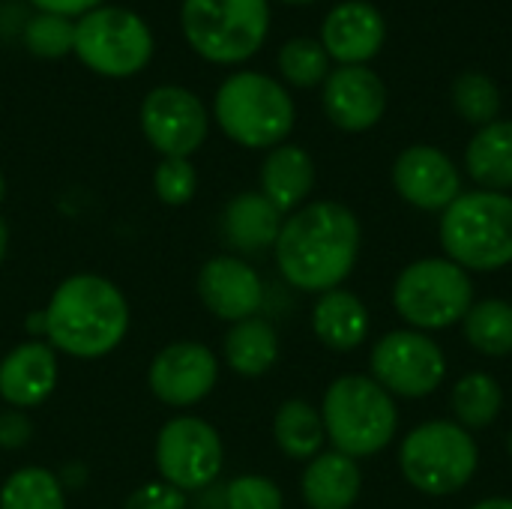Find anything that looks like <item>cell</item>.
<instances>
[{
    "label": "cell",
    "mask_w": 512,
    "mask_h": 509,
    "mask_svg": "<svg viewBox=\"0 0 512 509\" xmlns=\"http://www.w3.org/2000/svg\"><path fill=\"white\" fill-rule=\"evenodd\" d=\"M315 186V162L297 144H279L261 165V195L285 216L300 210Z\"/></svg>",
    "instance_id": "21"
},
{
    "label": "cell",
    "mask_w": 512,
    "mask_h": 509,
    "mask_svg": "<svg viewBox=\"0 0 512 509\" xmlns=\"http://www.w3.org/2000/svg\"><path fill=\"white\" fill-rule=\"evenodd\" d=\"M273 438L288 459L312 462L318 453H324V441H327L321 411L303 399L282 402L273 417Z\"/></svg>",
    "instance_id": "25"
},
{
    "label": "cell",
    "mask_w": 512,
    "mask_h": 509,
    "mask_svg": "<svg viewBox=\"0 0 512 509\" xmlns=\"http://www.w3.org/2000/svg\"><path fill=\"white\" fill-rule=\"evenodd\" d=\"M24 45L36 57H48V60L66 57L75 45V21L54 12H36L24 24Z\"/></svg>",
    "instance_id": "31"
},
{
    "label": "cell",
    "mask_w": 512,
    "mask_h": 509,
    "mask_svg": "<svg viewBox=\"0 0 512 509\" xmlns=\"http://www.w3.org/2000/svg\"><path fill=\"white\" fill-rule=\"evenodd\" d=\"M444 258L468 273H498L512 264V195L462 192L438 225Z\"/></svg>",
    "instance_id": "3"
},
{
    "label": "cell",
    "mask_w": 512,
    "mask_h": 509,
    "mask_svg": "<svg viewBox=\"0 0 512 509\" xmlns=\"http://www.w3.org/2000/svg\"><path fill=\"white\" fill-rule=\"evenodd\" d=\"M282 3H315V0H282Z\"/></svg>",
    "instance_id": "41"
},
{
    "label": "cell",
    "mask_w": 512,
    "mask_h": 509,
    "mask_svg": "<svg viewBox=\"0 0 512 509\" xmlns=\"http://www.w3.org/2000/svg\"><path fill=\"white\" fill-rule=\"evenodd\" d=\"M282 222V213L261 192H243L234 195L222 210V237L231 249L243 255H258L276 246Z\"/></svg>",
    "instance_id": "19"
},
{
    "label": "cell",
    "mask_w": 512,
    "mask_h": 509,
    "mask_svg": "<svg viewBox=\"0 0 512 509\" xmlns=\"http://www.w3.org/2000/svg\"><path fill=\"white\" fill-rule=\"evenodd\" d=\"M156 468L180 492L207 489L222 471V441L198 417H174L156 438Z\"/></svg>",
    "instance_id": "11"
},
{
    "label": "cell",
    "mask_w": 512,
    "mask_h": 509,
    "mask_svg": "<svg viewBox=\"0 0 512 509\" xmlns=\"http://www.w3.org/2000/svg\"><path fill=\"white\" fill-rule=\"evenodd\" d=\"M39 12H54V15H66V18H72V15H87L90 9H96V6H102L105 0H30Z\"/></svg>",
    "instance_id": "36"
},
{
    "label": "cell",
    "mask_w": 512,
    "mask_h": 509,
    "mask_svg": "<svg viewBox=\"0 0 512 509\" xmlns=\"http://www.w3.org/2000/svg\"><path fill=\"white\" fill-rule=\"evenodd\" d=\"M57 384V357L45 342H24L0 360V399L18 411L42 405Z\"/></svg>",
    "instance_id": "18"
},
{
    "label": "cell",
    "mask_w": 512,
    "mask_h": 509,
    "mask_svg": "<svg viewBox=\"0 0 512 509\" xmlns=\"http://www.w3.org/2000/svg\"><path fill=\"white\" fill-rule=\"evenodd\" d=\"M3 195H6V180H3V171H0V201H3Z\"/></svg>",
    "instance_id": "39"
},
{
    "label": "cell",
    "mask_w": 512,
    "mask_h": 509,
    "mask_svg": "<svg viewBox=\"0 0 512 509\" xmlns=\"http://www.w3.org/2000/svg\"><path fill=\"white\" fill-rule=\"evenodd\" d=\"M6 249H9V228H6V222L0 219V261L6 258Z\"/></svg>",
    "instance_id": "38"
},
{
    "label": "cell",
    "mask_w": 512,
    "mask_h": 509,
    "mask_svg": "<svg viewBox=\"0 0 512 509\" xmlns=\"http://www.w3.org/2000/svg\"><path fill=\"white\" fill-rule=\"evenodd\" d=\"M453 105L462 120L474 126H489L498 120L501 111L498 84L483 72H462L453 84Z\"/></svg>",
    "instance_id": "30"
},
{
    "label": "cell",
    "mask_w": 512,
    "mask_h": 509,
    "mask_svg": "<svg viewBox=\"0 0 512 509\" xmlns=\"http://www.w3.org/2000/svg\"><path fill=\"white\" fill-rule=\"evenodd\" d=\"M300 489L309 509H351L360 498L363 474L357 459L330 450V453H318L306 465Z\"/></svg>",
    "instance_id": "20"
},
{
    "label": "cell",
    "mask_w": 512,
    "mask_h": 509,
    "mask_svg": "<svg viewBox=\"0 0 512 509\" xmlns=\"http://www.w3.org/2000/svg\"><path fill=\"white\" fill-rule=\"evenodd\" d=\"M324 114L342 132H366L387 111V87L369 66H339L324 81Z\"/></svg>",
    "instance_id": "15"
},
{
    "label": "cell",
    "mask_w": 512,
    "mask_h": 509,
    "mask_svg": "<svg viewBox=\"0 0 512 509\" xmlns=\"http://www.w3.org/2000/svg\"><path fill=\"white\" fill-rule=\"evenodd\" d=\"M147 378L159 402L171 408H189L210 396L219 381V363L207 345L174 342L153 357Z\"/></svg>",
    "instance_id": "14"
},
{
    "label": "cell",
    "mask_w": 512,
    "mask_h": 509,
    "mask_svg": "<svg viewBox=\"0 0 512 509\" xmlns=\"http://www.w3.org/2000/svg\"><path fill=\"white\" fill-rule=\"evenodd\" d=\"M372 378L396 399H426L447 378L444 348L420 330H390L369 357Z\"/></svg>",
    "instance_id": "10"
},
{
    "label": "cell",
    "mask_w": 512,
    "mask_h": 509,
    "mask_svg": "<svg viewBox=\"0 0 512 509\" xmlns=\"http://www.w3.org/2000/svg\"><path fill=\"white\" fill-rule=\"evenodd\" d=\"M225 363L246 378H258L270 372L279 360V336L270 321L264 318H246L237 321L225 336Z\"/></svg>",
    "instance_id": "24"
},
{
    "label": "cell",
    "mask_w": 512,
    "mask_h": 509,
    "mask_svg": "<svg viewBox=\"0 0 512 509\" xmlns=\"http://www.w3.org/2000/svg\"><path fill=\"white\" fill-rule=\"evenodd\" d=\"M0 509H66L60 480L45 468H21L3 483Z\"/></svg>",
    "instance_id": "28"
},
{
    "label": "cell",
    "mask_w": 512,
    "mask_h": 509,
    "mask_svg": "<svg viewBox=\"0 0 512 509\" xmlns=\"http://www.w3.org/2000/svg\"><path fill=\"white\" fill-rule=\"evenodd\" d=\"M219 129L240 147H279L294 129L291 93L264 72H234L222 81L213 99Z\"/></svg>",
    "instance_id": "5"
},
{
    "label": "cell",
    "mask_w": 512,
    "mask_h": 509,
    "mask_svg": "<svg viewBox=\"0 0 512 509\" xmlns=\"http://www.w3.org/2000/svg\"><path fill=\"white\" fill-rule=\"evenodd\" d=\"M360 219L339 201L294 210L276 237V264L288 285L309 294L342 288L360 258Z\"/></svg>",
    "instance_id": "1"
},
{
    "label": "cell",
    "mask_w": 512,
    "mask_h": 509,
    "mask_svg": "<svg viewBox=\"0 0 512 509\" xmlns=\"http://www.w3.org/2000/svg\"><path fill=\"white\" fill-rule=\"evenodd\" d=\"M312 330L318 342L330 351H354L369 339L372 318L357 294L333 288L318 294V303L312 309Z\"/></svg>",
    "instance_id": "22"
},
{
    "label": "cell",
    "mask_w": 512,
    "mask_h": 509,
    "mask_svg": "<svg viewBox=\"0 0 512 509\" xmlns=\"http://www.w3.org/2000/svg\"><path fill=\"white\" fill-rule=\"evenodd\" d=\"M123 509H186V492L168 486L165 480L159 483H144L135 489Z\"/></svg>",
    "instance_id": "34"
},
{
    "label": "cell",
    "mask_w": 512,
    "mask_h": 509,
    "mask_svg": "<svg viewBox=\"0 0 512 509\" xmlns=\"http://www.w3.org/2000/svg\"><path fill=\"white\" fill-rule=\"evenodd\" d=\"M399 468L411 489L429 498H447L474 480L480 468V447L456 420H429L405 435L399 447Z\"/></svg>",
    "instance_id": "6"
},
{
    "label": "cell",
    "mask_w": 512,
    "mask_h": 509,
    "mask_svg": "<svg viewBox=\"0 0 512 509\" xmlns=\"http://www.w3.org/2000/svg\"><path fill=\"white\" fill-rule=\"evenodd\" d=\"M453 414L456 423L468 432L477 429H489L504 408V390L501 384L489 375V372H468L465 378H459V384L453 387Z\"/></svg>",
    "instance_id": "27"
},
{
    "label": "cell",
    "mask_w": 512,
    "mask_h": 509,
    "mask_svg": "<svg viewBox=\"0 0 512 509\" xmlns=\"http://www.w3.org/2000/svg\"><path fill=\"white\" fill-rule=\"evenodd\" d=\"M198 294L216 318L237 324L258 315L264 303V282L246 261L216 255L198 273Z\"/></svg>",
    "instance_id": "16"
},
{
    "label": "cell",
    "mask_w": 512,
    "mask_h": 509,
    "mask_svg": "<svg viewBox=\"0 0 512 509\" xmlns=\"http://www.w3.org/2000/svg\"><path fill=\"white\" fill-rule=\"evenodd\" d=\"M141 129L165 159H189L204 144L210 117L195 93L177 84H165L144 96Z\"/></svg>",
    "instance_id": "12"
},
{
    "label": "cell",
    "mask_w": 512,
    "mask_h": 509,
    "mask_svg": "<svg viewBox=\"0 0 512 509\" xmlns=\"http://www.w3.org/2000/svg\"><path fill=\"white\" fill-rule=\"evenodd\" d=\"M387 39L384 15L366 0H345L333 6L321 24V45L330 60L342 66L369 63Z\"/></svg>",
    "instance_id": "17"
},
{
    "label": "cell",
    "mask_w": 512,
    "mask_h": 509,
    "mask_svg": "<svg viewBox=\"0 0 512 509\" xmlns=\"http://www.w3.org/2000/svg\"><path fill=\"white\" fill-rule=\"evenodd\" d=\"M465 342L483 357H510L512 354V303L489 297L468 309L462 318Z\"/></svg>",
    "instance_id": "26"
},
{
    "label": "cell",
    "mask_w": 512,
    "mask_h": 509,
    "mask_svg": "<svg viewBox=\"0 0 512 509\" xmlns=\"http://www.w3.org/2000/svg\"><path fill=\"white\" fill-rule=\"evenodd\" d=\"M126 330V297L114 282L93 273L63 279L45 309V336L57 351L78 360L105 357L123 342Z\"/></svg>",
    "instance_id": "2"
},
{
    "label": "cell",
    "mask_w": 512,
    "mask_h": 509,
    "mask_svg": "<svg viewBox=\"0 0 512 509\" xmlns=\"http://www.w3.org/2000/svg\"><path fill=\"white\" fill-rule=\"evenodd\" d=\"M279 72L291 87L309 90L327 81L330 75V57L318 39L294 36L279 48Z\"/></svg>",
    "instance_id": "29"
},
{
    "label": "cell",
    "mask_w": 512,
    "mask_h": 509,
    "mask_svg": "<svg viewBox=\"0 0 512 509\" xmlns=\"http://www.w3.org/2000/svg\"><path fill=\"white\" fill-rule=\"evenodd\" d=\"M507 453H510V459H512V429H510V435H507Z\"/></svg>",
    "instance_id": "40"
},
{
    "label": "cell",
    "mask_w": 512,
    "mask_h": 509,
    "mask_svg": "<svg viewBox=\"0 0 512 509\" xmlns=\"http://www.w3.org/2000/svg\"><path fill=\"white\" fill-rule=\"evenodd\" d=\"M474 306L471 273L453 264L450 258H420L408 264L393 282V309L396 315L420 333L447 330L462 324Z\"/></svg>",
    "instance_id": "8"
},
{
    "label": "cell",
    "mask_w": 512,
    "mask_h": 509,
    "mask_svg": "<svg viewBox=\"0 0 512 509\" xmlns=\"http://www.w3.org/2000/svg\"><path fill=\"white\" fill-rule=\"evenodd\" d=\"M33 426L24 417V411H3L0 414V447L3 450H18L30 441Z\"/></svg>",
    "instance_id": "35"
},
{
    "label": "cell",
    "mask_w": 512,
    "mask_h": 509,
    "mask_svg": "<svg viewBox=\"0 0 512 509\" xmlns=\"http://www.w3.org/2000/svg\"><path fill=\"white\" fill-rule=\"evenodd\" d=\"M153 186H156V195L162 204L180 207V204L192 201V195L198 189V174L189 159H162L156 165Z\"/></svg>",
    "instance_id": "33"
},
{
    "label": "cell",
    "mask_w": 512,
    "mask_h": 509,
    "mask_svg": "<svg viewBox=\"0 0 512 509\" xmlns=\"http://www.w3.org/2000/svg\"><path fill=\"white\" fill-rule=\"evenodd\" d=\"M180 24L189 48L219 66L258 54L270 30V0H183Z\"/></svg>",
    "instance_id": "7"
},
{
    "label": "cell",
    "mask_w": 512,
    "mask_h": 509,
    "mask_svg": "<svg viewBox=\"0 0 512 509\" xmlns=\"http://www.w3.org/2000/svg\"><path fill=\"white\" fill-rule=\"evenodd\" d=\"M321 420L333 450L369 459L387 450L399 429L396 399L372 375L336 378L321 402Z\"/></svg>",
    "instance_id": "4"
},
{
    "label": "cell",
    "mask_w": 512,
    "mask_h": 509,
    "mask_svg": "<svg viewBox=\"0 0 512 509\" xmlns=\"http://www.w3.org/2000/svg\"><path fill=\"white\" fill-rule=\"evenodd\" d=\"M282 492L270 477L243 474L225 486V509H282Z\"/></svg>",
    "instance_id": "32"
},
{
    "label": "cell",
    "mask_w": 512,
    "mask_h": 509,
    "mask_svg": "<svg viewBox=\"0 0 512 509\" xmlns=\"http://www.w3.org/2000/svg\"><path fill=\"white\" fill-rule=\"evenodd\" d=\"M471 509H512V498H486Z\"/></svg>",
    "instance_id": "37"
},
{
    "label": "cell",
    "mask_w": 512,
    "mask_h": 509,
    "mask_svg": "<svg viewBox=\"0 0 512 509\" xmlns=\"http://www.w3.org/2000/svg\"><path fill=\"white\" fill-rule=\"evenodd\" d=\"M465 168L480 189L510 192L512 189V120H495L480 126L468 141Z\"/></svg>",
    "instance_id": "23"
},
{
    "label": "cell",
    "mask_w": 512,
    "mask_h": 509,
    "mask_svg": "<svg viewBox=\"0 0 512 509\" xmlns=\"http://www.w3.org/2000/svg\"><path fill=\"white\" fill-rule=\"evenodd\" d=\"M78 60L105 78H129L153 57V33L144 18L123 6H96L75 21Z\"/></svg>",
    "instance_id": "9"
},
{
    "label": "cell",
    "mask_w": 512,
    "mask_h": 509,
    "mask_svg": "<svg viewBox=\"0 0 512 509\" xmlns=\"http://www.w3.org/2000/svg\"><path fill=\"white\" fill-rule=\"evenodd\" d=\"M393 186L411 207L444 213L462 195V174L444 150L432 144H414L393 162Z\"/></svg>",
    "instance_id": "13"
}]
</instances>
